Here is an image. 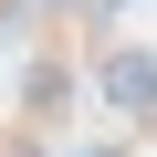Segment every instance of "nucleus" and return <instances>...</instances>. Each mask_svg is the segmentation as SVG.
Segmentation results:
<instances>
[{
  "instance_id": "1",
  "label": "nucleus",
  "mask_w": 157,
  "mask_h": 157,
  "mask_svg": "<svg viewBox=\"0 0 157 157\" xmlns=\"http://www.w3.org/2000/svg\"><path fill=\"white\" fill-rule=\"evenodd\" d=\"M94 94H105L115 115H157V52H136V42L94 52Z\"/></svg>"
},
{
  "instance_id": "2",
  "label": "nucleus",
  "mask_w": 157,
  "mask_h": 157,
  "mask_svg": "<svg viewBox=\"0 0 157 157\" xmlns=\"http://www.w3.org/2000/svg\"><path fill=\"white\" fill-rule=\"evenodd\" d=\"M94 11H126V0H94Z\"/></svg>"
}]
</instances>
